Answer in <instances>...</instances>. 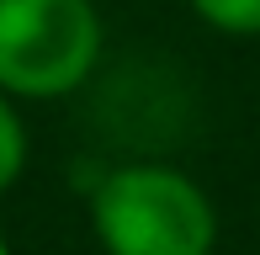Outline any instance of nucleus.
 I'll return each instance as SVG.
<instances>
[{
	"instance_id": "1",
	"label": "nucleus",
	"mask_w": 260,
	"mask_h": 255,
	"mask_svg": "<svg viewBox=\"0 0 260 255\" xmlns=\"http://www.w3.org/2000/svg\"><path fill=\"white\" fill-rule=\"evenodd\" d=\"M90 229L106 255H212L218 245L212 197L159 160L106 170L90 197Z\"/></svg>"
},
{
	"instance_id": "2",
	"label": "nucleus",
	"mask_w": 260,
	"mask_h": 255,
	"mask_svg": "<svg viewBox=\"0 0 260 255\" xmlns=\"http://www.w3.org/2000/svg\"><path fill=\"white\" fill-rule=\"evenodd\" d=\"M101 64L90 0H0V90L11 101L75 96Z\"/></svg>"
},
{
	"instance_id": "3",
	"label": "nucleus",
	"mask_w": 260,
	"mask_h": 255,
	"mask_svg": "<svg viewBox=\"0 0 260 255\" xmlns=\"http://www.w3.org/2000/svg\"><path fill=\"white\" fill-rule=\"evenodd\" d=\"M21 170H27V128H21L16 101L0 90V197L21 181Z\"/></svg>"
},
{
	"instance_id": "4",
	"label": "nucleus",
	"mask_w": 260,
	"mask_h": 255,
	"mask_svg": "<svg viewBox=\"0 0 260 255\" xmlns=\"http://www.w3.org/2000/svg\"><path fill=\"white\" fill-rule=\"evenodd\" d=\"M191 11L223 38H260V0H191Z\"/></svg>"
},
{
	"instance_id": "5",
	"label": "nucleus",
	"mask_w": 260,
	"mask_h": 255,
	"mask_svg": "<svg viewBox=\"0 0 260 255\" xmlns=\"http://www.w3.org/2000/svg\"><path fill=\"white\" fill-rule=\"evenodd\" d=\"M0 255H11V250H6V239H0Z\"/></svg>"
}]
</instances>
